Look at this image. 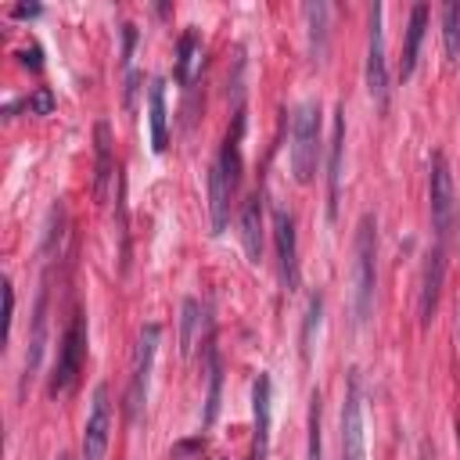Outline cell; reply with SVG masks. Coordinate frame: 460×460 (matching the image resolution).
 <instances>
[{
    "label": "cell",
    "instance_id": "6da1fadb",
    "mask_svg": "<svg viewBox=\"0 0 460 460\" xmlns=\"http://www.w3.org/2000/svg\"><path fill=\"white\" fill-rule=\"evenodd\" d=\"M377 291V219L367 212L356 226V259H352V313L363 327L374 313Z\"/></svg>",
    "mask_w": 460,
    "mask_h": 460
},
{
    "label": "cell",
    "instance_id": "7a4b0ae2",
    "mask_svg": "<svg viewBox=\"0 0 460 460\" xmlns=\"http://www.w3.org/2000/svg\"><path fill=\"white\" fill-rule=\"evenodd\" d=\"M320 101H302L291 115V172L298 183H309L320 165Z\"/></svg>",
    "mask_w": 460,
    "mask_h": 460
},
{
    "label": "cell",
    "instance_id": "3957f363",
    "mask_svg": "<svg viewBox=\"0 0 460 460\" xmlns=\"http://www.w3.org/2000/svg\"><path fill=\"white\" fill-rule=\"evenodd\" d=\"M83 359H86V313H75L61 334V345H58V363L50 374V395L72 392V385L83 370Z\"/></svg>",
    "mask_w": 460,
    "mask_h": 460
},
{
    "label": "cell",
    "instance_id": "277c9868",
    "mask_svg": "<svg viewBox=\"0 0 460 460\" xmlns=\"http://www.w3.org/2000/svg\"><path fill=\"white\" fill-rule=\"evenodd\" d=\"M428 198H431V226H435V241L446 244L449 230H453V212H456V194H453V172L442 151L431 155L428 165Z\"/></svg>",
    "mask_w": 460,
    "mask_h": 460
},
{
    "label": "cell",
    "instance_id": "5b68a950",
    "mask_svg": "<svg viewBox=\"0 0 460 460\" xmlns=\"http://www.w3.org/2000/svg\"><path fill=\"white\" fill-rule=\"evenodd\" d=\"M367 90L374 104L385 111L388 108V58H385V7L370 4V40H367Z\"/></svg>",
    "mask_w": 460,
    "mask_h": 460
},
{
    "label": "cell",
    "instance_id": "8992f818",
    "mask_svg": "<svg viewBox=\"0 0 460 460\" xmlns=\"http://www.w3.org/2000/svg\"><path fill=\"white\" fill-rule=\"evenodd\" d=\"M111 442V392L97 385L90 395V413L83 424V460H104Z\"/></svg>",
    "mask_w": 460,
    "mask_h": 460
},
{
    "label": "cell",
    "instance_id": "52a82bcc",
    "mask_svg": "<svg viewBox=\"0 0 460 460\" xmlns=\"http://www.w3.org/2000/svg\"><path fill=\"white\" fill-rule=\"evenodd\" d=\"M158 341H162V327L158 323H144L140 327V338H137V356H133V377H129V417L140 420V410H144V399H147V377H151V359L158 352Z\"/></svg>",
    "mask_w": 460,
    "mask_h": 460
},
{
    "label": "cell",
    "instance_id": "ba28073f",
    "mask_svg": "<svg viewBox=\"0 0 460 460\" xmlns=\"http://www.w3.org/2000/svg\"><path fill=\"white\" fill-rule=\"evenodd\" d=\"M442 280H446V244L435 241V244L424 252V270H420V295H417L420 327H431V320H435L438 295H442Z\"/></svg>",
    "mask_w": 460,
    "mask_h": 460
},
{
    "label": "cell",
    "instance_id": "9c48e42d",
    "mask_svg": "<svg viewBox=\"0 0 460 460\" xmlns=\"http://www.w3.org/2000/svg\"><path fill=\"white\" fill-rule=\"evenodd\" d=\"M363 399H359V374L349 370V388L341 402V456L338 460H363Z\"/></svg>",
    "mask_w": 460,
    "mask_h": 460
},
{
    "label": "cell",
    "instance_id": "30bf717a",
    "mask_svg": "<svg viewBox=\"0 0 460 460\" xmlns=\"http://www.w3.org/2000/svg\"><path fill=\"white\" fill-rule=\"evenodd\" d=\"M273 241L280 259V280L284 291H298V241H295V219L288 208H273Z\"/></svg>",
    "mask_w": 460,
    "mask_h": 460
},
{
    "label": "cell",
    "instance_id": "8fae6325",
    "mask_svg": "<svg viewBox=\"0 0 460 460\" xmlns=\"http://www.w3.org/2000/svg\"><path fill=\"white\" fill-rule=\"evenodd\" d=\"M270 377L259 374L252 385V446L248 460H266L270 456Z\"/></svg>",
    "mask_w": 460,
    "mask_h": 460
},
{
    "label": "cell",
    "instance_id": "7c38bea8",
    "mask_svg": "<svg viewBox=\"0 0 460 460\" xmlns=\"http://www.w3.org/2000/svg\"><path fill=\"white\" fill-rule=\"evenodd\" d=\"M331 158H327V219H338V194H341V155H345V104L334 108L331 126Z\"/></svg>",
    "mask_w": 460,
    "mask_h": 460
},
{
    "label": "cell",
    "instance_id": "4fadbf2b",
    "mask_svg": "<svg viewBox=\"0 0 460 460\" xmlns=\"http://www.w3.org/2000/svg\"><path fill=\"white\" fill-rule=\"evenodd\" d=\"M262 194H248L241 201V244H244V255L248 262H259L262 259V241H266V219H262Z\"/></svg>",
    "mask_w": 460,
    "mask_h": 460
},
{
    "label": "cell",
    "instance_id": "5bb4252c",
    "mask_svg": "<svg viewBox=\"0 0 460 460\" xmlns=\"http://www.w3.org/2000/svg\"><path fill=\"white\" fill-rule=\"evenodd\" d=\"M93 140H97V151H93V194H97V201H108L111 180H115V155H111V126L104 119L93 126Z\"/></svg>",
    "mask_w": 460,
    "mask_h": 460
},
{
    "label": "cell",
    "instance_id": "9a60e30c",
    "mask_svg": "<svg viewBox=\"0 0 460 460\" xmlns=\"http://www.w3.org/2000/svg\"><path fill=\"white\" fill-rule=\"evenodd\" d=\"M302 14H305V25H309V61L313 65H323L327 40H331V25H327L331 22V7L323 0H316V4H305Z\"/></svg>",
    "mask_w": 460,
    "mask_h": 460
},
{
    "label": "cell",
    "instance_id": "2e32d148",
    "mask_svg": "<svg viewBox=\"0 0 460 460\" xmlns=\"http://www.w3.org/2000/svg\"><path fill=\"white\" fill-rule=\"evenodd\" d=\"M147 111H151V147L162 155L169 147V111H165V79L162 75L151 79Z\"/></svg>",
    "mask_w": 460,
    "mask_h": 460
},
{
    "label": "cell",
    "instance_id": "e0dca14e",
    "mask_svg": "<svg viewBox=\"0 0 460 460\" xmlns=\"http://www.w3.org/2000/svg\"><path fill=\"white\" fill-rule=\"evenodd\" d=\"M424 29H428V4H413L410 7V22H406V47H402V61H399V75L402 79H410L413 68H417V50H420Z\"/></svg>",
    "mask_w": 460,
    "mask_h": 460
},
{
    "label": "cell",
    "instance_id": "ac0fdd59",
    "mask_svg": "<svg viewBox=\"0 0 460 460\" xmlns=\"http://www.w3.org/2000/svg\"><path fill=\"white\" fill-rule=\"evenodd\" d=\"M201 61H205L201 58V36H198V29H187L176 43V79L183 86H194V79L201 72Z\"/></svg>",
    "mask_w": 460,
    "mask_h": 460
},
{
    "label": "cell",
    "instance_id": "d6986e66",
    "mask_svg": "<svg viewBox=\"0 0 460 460\" xmlns=\"http://www.w3.org/2000/svg\"><path fill=\"white\" fill-rule=\"evenodd\" d=\"M230 183L226 176L219 172V165L208 169V216H212V234H223L226 230V219H230Z\"/></svg>",
    "mask_w": 460,
    "mask_h": 460
},
{
    "label": "cell",
    "instance_id": "ffe728a7",
    "mask_svg": "<svg viewBox=\"0 0 460 460\" xmlns=\"http://www.w3.org/2000/svg\"><path fill=\"white\" fill-rule=\"evenodd\" d=\"M205 367H208V392H205V417L201 424L208 428L219 413V395H223V359H219V349H216V338L208 334L205 341Z\"/></svg>",
    "mask_w": 460,
    "mask_h": 460
},
{
    "label": "cell",
    "instance_id": "44dd1931",
    "mask_svg": "<svg viewBox=\"0 0 460 460\" xmlns=\"http://www.w3.org/2000/svg\"><path fill=\"white\" fill-rule=\"evenodd\" d=\"M43 341H47V280L36 295V316H32V341H29V356H25V377H32L40 370V356H43Z\"/></svg>",
    "mask_w": 460,
    "mask_h": 460
},
{
    "label": "cell",
    "instance_id": "7402d4cb",
    "mask_svg": "<svg viewBox=\"0 0 460 460\" xmlns=\"http://www.w3.org/2000/svg\"><path fill=\"white\" fill-rule=\"evenodd\" d=\"M442 43H446V58L456 61L460 58V4L456 0L442 4Z\"/></svg>",
    "mask_w": 460,
    "mask_h": 460
},
{
    "label": "cell",
    "instance_id": "603a6c76",
    "mask_svg": "<svg viewBox=\"0 0 460 460\" xmlns=\"http://www.w3.org/2000/svg\"><path fill=\"white\" fill-rule=\"evenodd\" d=\"M198 327H201V305H198V298H183V316H180V352L183 356L194 349Z\"/></svg>",
    "mask_w": 460,
    "mask_h": 460
},
{
    "label": "cell",
    "instance_id": "cb8c5ba5",
    "mask_svg": "<svg viewBox=\"0 0 460 460\" xmlns=\"http://www.w3.org/2000/svg\"><path fill=\"white\" fill-rule=\"evenodd\" d=\"M61 237H65V205L54 201L47 212V226H43V255H54L61 248Z\"/></svg>",
    "mask_w": 460,
    "mask_h": 460
},
{
    "label": "cell",
    "instance_id": "d4e9b609",
    "mask_svg": "<svg viewBox=\"0 0 460 460\" xmlns=\"http://www.w3.org/2000/svg\"><path fill=\"white\" fill-rule=\"evenodd\" d=\"M320 410H323V402H320V392H313V395H309V453H305V460H323V438H320Z\"/></svg>",
    "mask_w": 460,
    "mask_h": 460
},
{
    "label": "cell",
    "instance_id": "484cf974",
    "mask_svg": "<svg viewBox=\"0 0 460 460\" xmlns=\"http://www.w3.org/2000/svg\"><path fill=\"white\" fill-rule=\"evenodd\" d=\"M22 104H25V111H29V115H50L58 101H54V90H50V86H36V90H32V97H25Z\"/></svg>",
    "mask_w": 460,
    "mask_h": 460
},
{
    "label": "cell",
    "instance_id": "4316f807",
    "mask_svg": "<svg viewBox=\"0 0 460 460\" xmlns=\"http://www.w3.org/2000/svg\"><path fill=\"white\" fill-rule=\"evenodd\" d=\"M320 309H323V298L313 295L309 298V313H305V331H302V352L309 356V341H313V327L320 323Z\"/></svg>",
    "mask_w": 460,
    "mask_h": 460
},
{
    "label": "cell",
    "instance_id": "83f0119b",
    "mask_svg": "<svg viewBox=\"0 0 460 460\" xmlns=\"http://www.w3.org/2000/svg\"><path fill=\"white\" fill-rule=\"evenodd\" d=\"M133 43H137V25H122V65H129V58H133Z\"/></svg>",
    "mask_w": 460,
    "mask_h": 460
},
{
    "label": "cell",
    "instance_id": "f1b7e54d",
    "mask_svg": "<svg viewBox=\"0 0 460 460\" xmlns=\"http://www.w3.org/2000/svg\"><path fill=\"white\" fill-rule=\"evenodd\" d=\"M18 58H22V65L32 68V72L43 68V61H40V47H25V50H18Z\"/></svg>",
    "mask_w": 460,
    "mask_h": 460
},
{
    "label": "cell",
    "instance_id": "f546056e",
    "mask_svg": "<svg viewBox=\"0 0 460 460\" xmlns=\"http://www.w3.org/2000/svg\"><path fill=\"white\" fill-rule=\"evenodd\" d=\"M40 11H43L40 4H14V7H11V14H14V18H36Z\"/></svg>",
    "mask_w": 460,
    "mask_h": 460
},
{
    "label": "cell",
    "instance_id": "4dcf8cb0",
    "mask_svg": "<svg viewBox=\"0 0 460 460\" xmlns=\"http://www.w3.org/2000/svg\"><path fill=\"white\" fill-rule=\"evenodd\" d=\"M137 86H140V75H137V72H129V79H126V104H133Z\"/></svg>",
    "mask_w": 460,
    "mask_h": 460
},
{
    "label": "cell",
    "instance_id": "1f68e13d",
    "mask_svg": "<svg viewBox=\"0 0 460 460\" xmlns=\"http://www.w3.org/2000/svg\"><path fill=\"white\" fill-rule=\"evenodd\" d=\"M417 460H435V453H431V446H420V456Z\"/></svg>",
    "mask_w": 460,
    "mask_h": 460
},
{
    "label": "cell",
    "instance_id": "d6a6232c",
    "mask_svg": "<svg viewBox=\"0 0 460 460\" xmlns=\"http://www.w3.org/2000/svg\"><path fill=\"white\" fill-rule=\"evenodd\" d=\"M456 446H460V420H456Z\"/></svg>",
    "mask_w": 460,
    "mask_h": 460
}]
</instances>
